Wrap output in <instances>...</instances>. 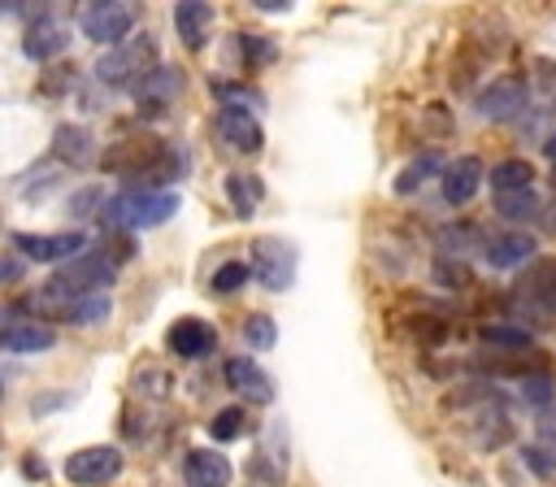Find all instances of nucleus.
I'll list each match as a JSON object with an SVG mask.
<instances>
[{
	"label": "nucleus",
	"mask_w": 556,
	"mask_h": 487,
	"mask_svg": "<svg viewBox=\"0 0 556 487\" xmlns=\"http://www.w3.org/2000/svg\"><path fill=\"white\" fill-rule=\"evenodd\" d=\"M148 70H156V43L148 35H130L96 61V78L104 87H135Z\"/></svg>",
	"instance_id": "nucleus-3"
},
{
	"label": "nucleus",
	"mask_w": 556,
	"mask_h": 487,
	"mask_svg": "<svg viewBox=\"0 0 556 487\" xmlns=\"http://www.w3.org/2000/svg\"><path fill=\"white\" fill-rule=\"evenodd\" d=\"M482 187V161L478 157H456L447 170H443V200L447 204H469Z\"/></svg>",
	"instance_id": "nucleus-15"
},
{
	"label": "nucleus",
	"mask_w": 556,
	"mask_h": 487,
	"mask_svg": "<svg viewBox=\"0 0 556 487\" xmlns=\"http://www.w3.org/2000/svg\"><path fill=\"white\" fill-rule=\"evenodd\" d=\"M261 196H265V183L256 174H230L226 178V200H230V209L239 217H252L256 204H261Z\"/></svg>",
	"instance_id": "nucleus-22"
},
{
	"label": "nucleus",
	"mask_w": 556,
	"mask_h": 487,
	"mask_svg": "<svg viewBox=\"0 0 556 487\" xmlns=\"http://www.w3.org/2000/svg\"><path fill=\"white\" fill-rule=\"evenodd\" d=\"M447 335V326L443 322H434V317H421V326H417V339H426V344H439Z\"/></svg>",
	"instance_id": "nucleus-37"
},
{
	"label": "nucleus",
	"mask_w": 556,
	"mask_h": 487,
	"mask_svg": "<svg viewBox=\"0 0 556 487\" xmlns=\"http://www.w3.org/2000/svg\"><path fill=\"white\" fill-rule=\"evenodd\" d=\"M521 461H526L539 478H552V457H547L543 448H521Z\"/></svg>",
	"instance_id": "nucleus-36"
},
{
	"label": "nucleus",
	"mask_w": 556,
	"mask_h": 487,
	"mask_svg": "<svg viewBox=\"0 0 556 487\" xmlns=\"http://www.w3.org/2000/svg\"><path fill=\"white\" fill-rule=\"evenodd\" d=\"M208 435L217 439V444H230V439H239L243 435V409H222V413H213V422H208Z\"/></svg>",
	"instance_id": "nucleus-33"
},
{
	"label": "nucleus",
	"mask_w": 556,
	"mask_h": 487,
	"mask_svg": "<svg viewBox=\"0 0 556 487\" xmlns=\"http://www.w3.org/2000/svg\"><path fill=\"white\" fill-rule=\"evenodd\" d=\"M252 274L261 278V287L287 291L295 283V244H287L278 235H261L252 244Z\"/></svg>",
	"instance_id": "nucleus-6"
},
{
	"label": "nucleus",
	"mask_w": 556,
	"mask_h": 487,
	"mask_svg": "<svg viewBox=\"0 0 556 487\" xmlns=\"http://www.w3.org/2000/svg\"><path fill=\"white\" fill-rule=\"evenodd\" d=\"M508 300H513L521 326H526V317H552L556 313V261L552 257L530 261Z\"/></svg>",
	"instance_id": "nucleus-4"
},
{
	"label": "nucleus",
	"mask_w": 556,
	"mask_h": 487,
	"mask_svg": "<svg viewBox=\"0 0 556 487\" xmlns=\"http://www.w3.org/2000/svg\"><path fill=\"white\" fill-rule=\"evenodd\" d=\"M478 335H482V344H491V348H513V352H526V348H530V330H526L521 322H482Z\"/></svg>",
	"instance_id": "nucleus-24"
},
{
	"label": "nucleus",
	"mask_w": 556,
	"mask_h": 487,
	"mask_svg": "<svg viewBox=\"0 0 556 487\" xmlns=\"http://www.w3.org/2000/svg\"><path fill=\"white\" fill-rule=\"evenodd\" d=\"M495 213L508 222H530V217H539V191L534 187L504 191V196H495Z\"/></svg>",
	"instance_id": "nucleus-25"
},
{
	"label": "nucleus",
	"mask_w": 556,
	"mask_h": 487,
	"mask_svg": "<svg viewBox=\"0 0 556 487\" xmlns=\"http://www.w3.org/2000/svg\"><path fill=\"white\" fill-rule=\"evenodd\" d=\"M486 248V235L473 226V222H447L439 230V257H465V252H482Z\"/></svg>",
	"instance_id": "nucleus-21"
},
{
	"label": "nucleus",
	"mask_w": 556,
	"mask_h": 487,
	"mask_svg": "<svg viewBox=\"0 0 556 487\" xmlns=\"http://www.w3.org/2000/svg\"><path fill=\"white\" fill-rule=\"evenodd\" d=\"M526 100H530L526 78H521V74H500V78H491V83L478 91L473 109H478V117H486V122H508V117H517V113L526 109Z\"/></svg>",
	"instance_id": "nucleus-7"
},
{
	"label": "nucleus",
	"mask_w": 556,
	"mask_h": 487,
	"mask_svg": "<svg viewBox=\"0 0 556 487\" xmlns=\"http://www.w3.org/2000/svg\"><path fill=\"white\" fill-rule=\"evenodd\" d=\"M91 148H96L91 130L78 126V122H61V126L52 130V152H56V161H65V165H74V170H83V165L96 161Z\"/></svg>",
	"instance_id": "nucleus-17"
},
{
	"label": "nucleus",
	"mask_w": 556,
	"mask_h": 487,
	"mask_svg": "<svg viewBox=\"0 0 556 487\" xmlns=\"http://www.w3.org/2000/svg\"><path fill=\"white\" fill-rule=\"evenodd\" d=\"M552 396H556V383H552V374H526L521 383H517V400L521 404H530V409H543L547 413V404H552Z\"/></svg>",
	"instance_id": "nucleus-29"
},
{
	"label": "nucleus",
	"mask_w": 556,
	"mask_h": 487,
	"mask_svg": "<svg viewBox=\"0 0 556 487\" xmlns=\"http://www.w3.org/2000/svg\"><path fill=\"white\" fill-rule=\"evenodd\" d=\"M434 170H439V152H421V157H413V161L395 174V191H400V196H413Z\"/></svg>",
	"instance_id": "nucleus-28"
},
{
	"label": "nucleus",
	"mask_w": 556,
	"mask_h": 487,
	"mask_svg": "<svg viewBox=\"0 0 556 487\" xmlns=\"http://www.w3.org/2000/svg\"><path fill=\"white\" fill-rule=\"evenodd\" d=\"M109 309H113L109 296H83V300H70L56 317H61V322H74V326H91V322H104Z\"/></svg>",
	"instance_id": "nucleus-26"
},
{
	"label": "nucleus",
	"mask_w": 556,
	"mask_h": 487,
	"mask_svg": "<svg viewBox=\"0 0 556 487\" xmlns=\"http://www.w3.org/2000/svg\"><path fill=\"white\" fill-rule=\"evenodd\" d=\"M22 270H26V265H22L17 257H0V283H17Z\"/></svg>",
	"instance_id": "nucleus-38"
},
{
	"label": "nucleus",
	"mask_w": 556,
	"mask_h": 487,
	"mask_svg": "<svg viewBox=\"0 0 556 487\" xmlns=\"http://www.w3.org/2000/svg\"><path fill=\"white\" fill-rule=\"evenodd\" d=\"M213 126H217V135L235 148V152H261V143H265V130H261V122H256V113H248V109H217V117H213Z\"/></svg>",
	"instance_id": "nucleus-11"
},
{
	"label": "nucleus",
	"mask_w": 556,
	"mask_h": 487,
	"mask_svg": "<svg viewBox=\"0 0 556 487\" xmlns=\"http://www.w3.org/2000/svg\"><path fill=\"white\" fill-rule=\"evenodd\" d=\"M65 48V30H61V22L56 17H48V13H39V22L26 30V39H22V52L30 57V61H48V57H56Z\"/></svg>",
	"instance_id": "nucleus-20"
},
{
	"label": "nucleus",
	"mask_w": 556,
	"mask_h": 487,
	"mask_svg": "<svg viewBox=\"0 0 556 487\" xmlns=\"http://www.w3.org/2000/svg\"><path fill=\"white\" fill-rule=\"evenodd\" d=\"M521 187H534V165L526 157H508L491 170V191L504 196V191H521Z\"/></svg>",
	"instance_id": "nucleus-23"
},
{
	"label": "nucleus",
	"mask_w": 556,
	"mask_h": 487,
	"mask_svg": "<svg viewBox=\"0 0 556 487\" xmlns=\"http://www.w3.org/2000/svg\"><path fill=\"white\" fill-rule=\"evenodd\" d=\"M83 244H87L83 230H61V235H26V230H17L13 235V248L26 252L30 261H61V257L74 261V252L83 257Z\"/></svg>",
	"instance_id": "nucleus-10"
},
{
	"label": "nucleus",
	"mask_w": 556,
	"mask_h": 487,
	"mask_svg": "<svg viewBox=\"0 0 556 487\" xmlns=\"http://www.w3.org/2000/svg\"><path fill=\"white\" fill-rule=\"evenodd\" d=\"M0 344L9 352H43V348L56 344V330L48 322H39V317H22V322H4L0 326Z\"/></svg>",
	"instance_id": "nucleus-18"
},
{
	"label": "nucleus",
	"mask_w": 556,
	"mask_h": 487,
	"mask_svg": "<svg viewBox=\"0 0 556 487\" xmlns=\"http://www.w3.org/2000/svg\"><path fill=\"white\" fill-rule=\"evenodd\" d=\"M122 474V452L109 448V444H91V448H78L70 461H65V478L78 483V487H96V483H109Z\"/></svg>",
	"instance_id": "nucleus-9"
},
{
	"label": "nucleus",
	"mask_w": 556,
	"mask_h": 487,
	"mask_svg": "<svg viewBox=\"0 0 556 487\" xmlns=\"http://www.w3.org/2000/svg\"><path fill=\"white\" fill-rule=\"evenodd\" d=\"M256 9H265V13H282V9H291L287 0H256Z\"/></svg>",
	"instance_id": "nucleus-39"
},
{
	"label": "nucleus",
	"mask_w": 556,
	"mask_h": 487,
	"mask_svg": "<svg viewBox=\"0 0 556 487\" xmlns=\"http://www.w3.org/2000/svg\"><path fill=\"white\" fill-rule=\"evenodd\" d=\"M169 348L178 352V357H204V352H213V344H217V330L213 326H204L200 317H178L174 326H169Z\"/></svg>",
	"instance_id": "nucleus-19"
},
{
	"label": "nucleus",
	"mask_w": 556,
	"mask_h": 487,
	"mask_svg": "<svg viewBox=\"0 0 556 487\" xmlns=\"http://www.w3.org/2000/svg\"><path fill=\"white\" fill-rule=\"evenodd\" d=\"M534 248L539 244H534L530 230H495V235H486L482 257H486L491 270H517V265H526L534 257Z\"/></svg>",
	"instance_id": "nucleus-12"
},
{
	"label": "nucleus",
	"mask_w": 556,
	"mask_h": 487,
	"mask_svg": "<svg viewBox=\"0 0 556 487\" xmlns=\"http://www.w3.org/2000/svg\"><path fill=\"white\" fill-rule=\"evenodd\" d=\"M239 52L248 65H269L274 61V43L261 39V35H239Z\"/></svg>",
	"instance_id": "nucleus-34"
},
{
	"label": "nucleus",
	"mask_w": 556,
	"mask_h": 487,
	"mask_svg": "<svg viewBox=\"0 0 556 487\" xmlns=\"http://www.w3.org/2000/svg\"><path fill=\"white\" fill-rule=\"evenodd\" d=\"M178 91H182V70H174V65H156L130 87V96L139 104V117H165L169 104L178 100Z\"/></svg>",
	"instance_id": "nucleus-8"
},
{
	"label": "nucleus",
	"mask_w": 556,
	"mask_h": 487,
	"mask_svg": "<svg viewBox=\"0 0 556 487\" xmlns=\"http://www.w3.org/2000/svg\"><path fill=\"white\" fill-rule=\"evenodd\" d=\"M78 26H83V35H87V39L117 48L122 39H130L135 9H130V4H122V0H91V4H83Z\"/></svg>",
	"instance_id": "nucleus-5"
},
{
	"label": "nucleus",
	"mask_w": 556,
	"mask_h": 487,
	"mask_svg": "<svg viewBox=\"0 0 556 487\" xmlns=\"http://www.w3.org/2000/svg\"><path fill=\"white\" fill-rule=\"evenodd\" d=\"M182 478H187V487H226L230 483V461L213 448H191L182 457Z\"/></svg>",
	"instance_id": "nucleus-14"
},
{
	"label": "nucleus",
	"mask_w": 556,
	"mask_h": 487,
	"mask_svg": "<svg viewBox=\"0 0 556 487\" xmlns=\"http://www.w3.org/2000/svg\"><path fill=\"white\" fill-rule=\"evenodd\" d=\"M434 283L452 287V291H465V287H473V270L456 257H434Z\"/></svg>",
	"instance_id": "nucleus-30"
},
{
	"label": "nucleus",
	"mask_w": 556,
	"mask_h": 487,
	"mask_svg": "<svg viewBox=\"0 0 556 487\" xmlns=\"http://www.w3.org/2000/svg\"><path fill=\"white\" fill-rule=\"evenodd\" d=\"M100 165L117 178H139L135 187H152V183H174L182 174V152L178 143H161L156 135H122L117 143H109Z\"/></svg>",
	"instance_id": "nucleus-1"
},
{
	"label": "nucleus",
	"mask_w": 556,
	"mask_h": 487,
	"mask_svg": "<svg viewBox=\"0 0 556 487\" xmlns=\"http://www.w3.org/2000/svg\"><path fill=\"white\" fill-rule=\"evenodd\" d=\"M208 91L222 100V109H248V113H261L265 109L261 91H252L243 83H208Z\"/></svg>",
	"instance_id": "nucleus-27"
},
{
	"label": "nucleus",
	"mask_w": 556,
	"mask_h": 487,
	"mask_svg": "<svg viewBox=\"0 0 556 487\" xmlns=\"http://www.w3.org/2000/svg\"><path fill=\"white\" fill-rule=\"evenodd\" d=\"M174 213H178V196H174V191H156V187H126V191H117V196L104 204L100 222H104V230L130 235V230H152V226L169 222Z\"/></svg>",
	"instance_id": "nucleus-2"
},
{
	"label": "nucleus",
	"mask_w": 556,
	"mask_h": 487,
	"mask_svg": "<svg viewBox=\"0 0 556 487\" xmlns=\"http://www.w3.org/2000/svg\"><path fill=\"white\" fill-rule=\"evenodd\" d=\"M226 383H230L239 396H248L252 404H269V400H274V383H269V374H265L252 357H230V361H226Z\"/></svg>",
	"instance_id": "nucleus-13"
},
{
	"label": "nucleus",
	"mask_w": 556,
	"mask_h": 487,
	"mask_svg": "<svg viewBox=\"0 0 556 487\" xmlns=\"http://www.w3.org/2000/svg\"><path fill=\"white\" fill-rule=\"evenodd\" d=\"M243 339H248V348H252V352H269V348H274V339H278L274 317H269V313H252V317L243 322Z\"/></svg>",
	"instance_id": "nucleus-32"
},
{
	"label": "nucleus",
	"mask_w": 556,
	"mask_h": 487,
	"mask_svg": "<svg viewBox=\"0 0 556 487\" xmlns=\"http://www.w3.org/2000/svg\"><path fill=\"white\" fill-rule=\"evenodd\" d=\"M0 400H4V387H0Z\"/></svg>",
	"instance_id": "nucleus-41"
},
{
	"label": "nucleus",
	"mask_w": 556,
	"mask_h": 487,
	"mask_svg": "<svg viewBox=\"0 0 556 487\" xmlns=\"http://www.w3.org/2000/svg\"><path fill=\"white\" fill-rule=\"evenodd\" d=\"M543 152H547V157H552V161H556V130H552V135H547V148H543Z\"/></svg>",
	"instance_id": "nucleus-40"
},
{
	"label": "nucleus",
	"mask_w": 556,
	"mask_h": 487,
	"mask_svg": "<svg viewBox=\"0 0 556 487\" xmlns=\"http://www.w3.org/2000/svg\"><path fill=\"white\" fill-rule=\"evenodd\" d=\"M539 444H543L547 457H556V409H547V413L539 417Z\"/></svg>",
	"instance_id": "nucleus-35"
},
{
	"label": "nucleus",
	"mask_w": 556,
	"mask_h": 487,
	"mask_svg": "<svg viewBox=\"0 0 556 487\" xmlns=\"http://www.w3.org/2000/svg\"><path fill=\"white\" fill-rule=\"evenodd\" d=\"M174 30H178V39H182L191 52H200L204 39H208V30H213V4H204V0H182V4H174Z\"/></svg>",
	"instance_id": "nucleus-16"
},
{
	"label": "nucleus",
	"mask_w": 556,
	"mask_h": 487,
	"mask_svg": "<svg viewBox=\"0 0 556 487\" xmlns=\"http://www.w3.org/2000/svg\"><path fill=\"white\" fill-rule=\"evenodd\" d=\"M248 278H252V265H243V261H226V265H217V270H213L208 287H213L217 296H230V291L248 287Z\"/></svg>",
	"instance_id": "nucleus-31"
}]
</instances>
